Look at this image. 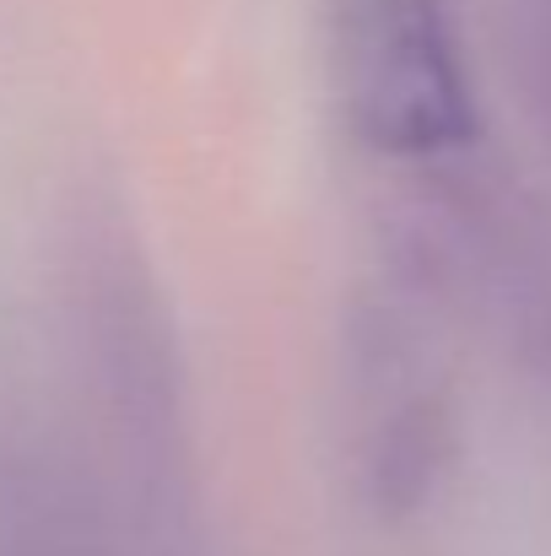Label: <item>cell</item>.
Segmentation results:
<instances>
[{
    "instance_id": "1",
    "label": "cell",
    "mask_w": 551,
    "mask_h": 556,
    "mask_svg": "<svg viewBox=\"0 0 551 556\" xmlns=\"http://www.w3.org/2000/svg\"><path fill=\"white\" fill-rule=\"evenodd\" d=\"M330 71L347 130L384 157H438L476 136V98L443 0H336Z\"/></svg>"
}]
</instances>
